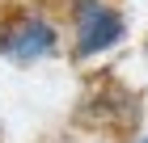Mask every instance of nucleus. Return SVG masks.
Instances as JSON below:
<instances>
[{
  "mask_svg": "<svg viewBox=\"0 0 148 143\" xmlns=\"http://www.w3.org/2000/svg\"><path fill=\"white\" fill-rule=\"evenodd\" d=\"M136 143H148V135H144V139H136Z\"/></svg>",
  "mask_w": 148,
  "mask_h": 143,
  "instance_id": "nucleus-3",
  "label": "nucleus"
},
{
  "mask_svg": "<svg viewBox=\"0 0 148 143\" xmlns=\"http://www.w3.org/2000/svg\"><path fill=\"white\" fill-rule=\"evenodd\" d=\"M72 25H76V42H72L76 59L106 55L127 38V17L106 0H72Z\"/></svg>",
  "mask_w": 148,
  "mask_h": 143,
  "instance_id": "nucleus-1",
  "label": "nucleus"
},
{
  "mask_svg": "<svg viewBox=\"0 0 148 143\" xmlns=\"http://www.w3.org/2000/svg\"><path fill=\"white\" fill-rule=\"evenodd\" d=\"M59 51V30L47 21L42 13H9L0 21V55L13 59V63H38V59H51Z\"/></svg>",
  "mask_w": 148,
  "mask_h": 143,
  "instance_id": "nucleus-2",
  "label": "nucleus"
}]
</instances>
